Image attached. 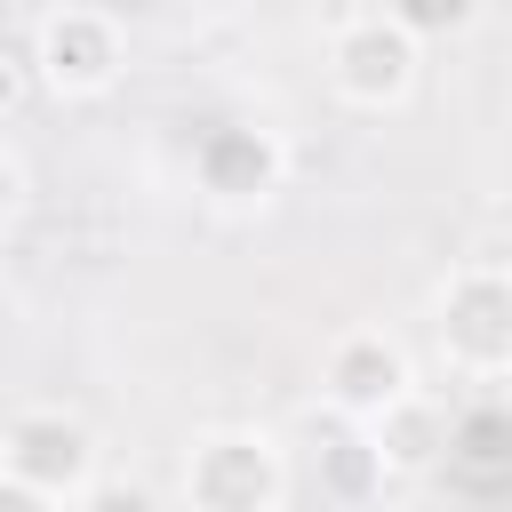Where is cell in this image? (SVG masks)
Listing matches in <instances>:
<instances>
[{
  "mask_svg": "<svg viewBox=\"0 0 512 512\" xmlns=\"http://www.w3.org/2000/svg\"><path fill=\"white\" fill-rule=\"evenodd\" d=\"M184 512H280L288 504V448L264 424H208L176 464Z\"/></svg>",
  "mask_w": 512,
  "mask_h": 512,
  "instance_id": "obj_1",
  "label": "cell"
},
{
  "mask_svg": "<svg viewBox=\"0 0 512 512\" xmlns=\"http://www.w3.org/2000/svg\"><path fill=\"white\" fill-rule=\"evenodd\" d=\"M24 80H40L64 104H96L128 80V24L112 8L64 0L32 16V48H24Z\"/></svg>",
  "mask_w": 512,
  "mask_h": 512,
  "instance_id": "obj_2",
  "label": "cell"
},
{
  "mask_svg": "<svg viewBox=\"0 0 512 512\" xmlns=\"http://www.w3.org/2000/svg\"><path fill=\"white\" fill-rule=\"evenodd\" d=\"M432 336H440V360L472 384H496L512 368V272L496 256H472L456 264L440 288H432Z\"/></svg>",
  "mask_w": 512,
  "mask_h": 512,
  "instance_id": "obj_3",
  "label": "cell"
},
{
  "mask_svg": "<svg viewBox=\"0 0 512 512\" xmlns=\"http://www.w3.org/2000/svg\"><path fill=\"white\" fill-rule=\"evenodd\" d=\"M424 80V48L392 24V8H352L328 24V88L352 112H400Z\"/></svg>",
  "mask_w": 512,
  "mask_h": 512,
  "instance_id": "obj_4",
  "label": "cell"
},
{
  "mask_svg": "<svg viewBox=\"0 0 512 512\" xmlns=\"http://www.w3.org/2000/svg\"><path fill=\"white\" fill-rule=\"evenodd\" d=\"M320 400L352 424V432H376L384 416H400L416 400V360L392 328H344L328 336L320 352Z\"/></svg>",
  "mask_w": 512,
  "mask_h": 512,
  "instance_id": "obj_5",
  "label": "cell"
},
{
  "mask_svg": "<svg viewBox=\"0 0 512 512\" xmlns=\"http://www.w3.org/2000/svg\"><path fill=\"white\" fill-rule=\"evenodd\" d=\"M0 472L24 480L32 496H48L64 512L96 480V432H88V416H72V408H16L0 424Z\"/></svg>",
  "mask_w": 512,
  "mask_h": 512,
  "instance_id": "obj_6",
  "label": "cell"
},
{
  "mask_svg": "<svg viewBox=\"0 0 512 512\" xmlns=\"http://www.w3.org/2000/svg\"><path fill=\"white\" fill-rule=\"evenodd\" d=\"M192 184L216 216H256L280 200L288 184V144L264 128V120H224L192 144Z\"/></svg>",
  "mask_w": 512,
  "mask_h": 512,
  "instance_id": "obj_7",
  "label": "cell"
},
{
  "mask_svg": "<svg viewBox=\"0 0 512 512\" xmlns=\"http://www.w3.org/2000/svg\"><path fill=\"white\" fill-rule=\"evenodd\" d=\"M72 512H176L152 480H136V472H96L80 496H72Z\"/></svg>",
  "mask_w": 512,
  "mask_h": 512,
  "instance_id": "obj_8",
  "label": "cell"
},
{
  "mask_svg": "<svg viewBox=\"0 0 512 512\" xmlns=\"http://www.w3.org/2000/svg\"><path fill=\"white\" fill-rule=\"evenodd\" d=\"M328 480H336L344 496L376 488V480H384V456H376V440H368V432H344V440L328 448Z\"/></svg>",
  "mask_w": 512,
  "mask_h": 512,
  "instance_id": "obj_9",
  "label": "cell"
},
{
  "mask_svg": "<svg viewBox=\"0 0 512 512\" xmlns=\"http://www.w3.org/2000/svg\"><path fill=\"white\" fill-rule=\"evenodd\" d=\"M392 24L424 48V40H456V32H472L480 8H472V0H448V8H392Z\"/></svg>",
  "mask_w": 512,
  "mask_h": 512,
  "instance_id": "obj_10",
  "label": "cell"
},
{
  "mask_svg": "<svg viewBox=\"0 0 512 512\" xmlns=\"http://www.w3.org/2000/svg\"><path fill=\"white\" fill-rule=\"evenodd\" d=\"M24 208H32V176H24V160H16V144H0V240L24 224Z\"/></svg>",
  "mask_w": 512,
  "mask_h": 512,
  "instance_id": "obj_11",
  "label": "cell"
},
{
  "mask_svg": "<svg viewBox=\"0 0 512 512\" xmlns=\"http://www.w3.org/2000/svg\"><path fill=\"white\" fill-rule=\"evenodd\" d=\"M24 88H32V80H24V56H8V48H0V120H16Z\"/></svg>",
  "mask_w": 512,
  "mask_h": 512,
  "instance_id": "obj_12",
  "label": "cell"
},
{
  "mask_svg": "<svg viewBox=\"0 0 512 512\" xmlns=\"http://www.w3.org/2000/svg\"><path fill=\"white\" fill-rule=\"evenodd\" d=\"M0 512H56V504H48V496H32L24 480H8V472H0Z\"/></svg>",
  "mask_w": 512,
  "mask_h": 512,
  "instance_id": "obj_13",
  "label": "cell"
},
{
  "mask_svg": "<svg viewBox=\"0 0 512 512\" xmlns=\"http://www.w3.org/2000/svg\"><path fill=\"white\" fill-rule=\"evenodd\" d=\"M0 312H8V272H0Z\"/></svg>",
  "mask_w": 512,
  "mask_h": 512,
  "instance_id": "obj_14",
  "label": "cell"
}]
</instances>
